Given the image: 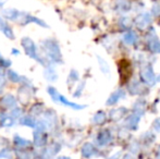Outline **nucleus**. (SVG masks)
I'll return each mask as SVG.
<instances>
[{
  "mask_svg": "<svg viewBox=\"0 0 160 159\" xmlns=\"http://www.w3.org/2000/svg\"><path fill=\"white\" fill-rule=\"evenodd\" d=\"M141 80L148 85H154L156 83V75L152 66H145L141 71Z\"/></svg>",
  "mask_w": 160,
  "mask_h": 159,
  "instance_id": "nucleus-5",
  "label": "nucleus"
},
{
  "mask_svg": "<svg viewBox=\"0 0 160 159\" xmlns=\"http://www.w3.org/2000/svg\"><path fill=\"white\" fill-rule=\"evenodd\" d=\"M0 157H6V158H11L12 157V153H11L10 149L4 148L0 152Z\"/></svg>",
  "mask_w": 160,
  "mask_h": 159,
  "instance_id": "nucleus-31",
  "label": "nucleus"
},
{
  "mask_svg": "<svg viewBox=\"0 0 160 159\" xmlns=\"http://www.w3.org/2000/svg\"><path fill=\"white\" fill-rule=\"evenodd\" d=\"M152 13H154V15H156V17L160 15V4L159 3L155 4V6L152 7Z\"/></svg>",
  "mask_w": 160,
  "mask_h": 159,
  "instance_id": "nucleus-32",
  "label": "nucleus"
},
{
  "mask_svg": "<svg viewBox=\"0 0 160 159\" xmlns=\"http://www.w3.org/2000/svg\"><path fill=\"white\" fill-rule=\"evenodd\" d=\"M98 59V62H99V67H100V70L102 71L105 74H109V67H108L107 62L105 61V60L102 59V58L98 57L97 58Z\"/></svg>",
  "mask_w": 160,
  "mask_h": 159,
  "instance_id": "nucleus-26",
  "label": "nucleus"
},
{
  "mask_svg": "<svg viewBox=\"0 0 160 159\" xmlns=\"http://www.w3.org/2000/svg\"><path fill=\"white\" fill-rule=\"evenodd\" d=\"M137 40H138V36H137L136 33L133 32V31H128V32H127L124 35H123V42L128 45L136 44Z\"/></svg>",
  "mask_w": 160,
  "mask_h": 159,
  "instance_id": "nucleus-19",
  "label": "nucleus"
},
{
  "mask_svg": "<svg viewBox=\"0 0 160 159\" xmlns=\"http://www.w3.org/2000/svg\"><path fill=\"white\" fill-rule=\"evenodd\" d=\"M158 81H159V82H160V75H159V77H158Z\"/></svg>",
  "mask_w": 160,
  "mask_h": 159,
  "instance_id": "nucleus-42",
  "label": "nucleus"
},
{
  "mask_svg": "<svg viewBox=\"0 0 160 159\" xmlns=\"http://www.w3.org/2000/svg\"><path fill=\"white\" fill-rule=\"evenodd\" d=\"M3 59H4V58L2 57V56H1V53H0V61H1V60H3Z\"/></svg>",
  "mask_w": 160,
  "mask_h": 159,
  "instance_id": "nucleus-40",
  "label": "nucleus"
},
{
  "mask_svg": "<svg viewBox=\"0 0 160 159\" xmlns=\"http://www.w3.org/2000/svg\"><path fill=\"white\" fill-rule=\"evenodd\" d=\"M84 86H85V83L83 82L82 84H80V86L78 87V91L75 92V93H74V96H75V97H78V96H80L81 94H82V92H83V88H84Z\"/></svg>",
  "mask_w": 160,
  "mask_h": 159,
  "instance_id": "nucleus-33",
  "label": "nucleus"
},
{
  "mask_svg": "<svg viewBox=\"0 0 160 159\" xmlns=\"http://www.w3.org/2000/svg\"><path fill=\"white\" fill-rule=\"evenodd\" d=\"M155 129H156V131H158V132H160V121L159 120H157L156 122H155Z\"/></svg>",
  "mask_w": 160,
  "mask_h": 159,
  "instance_id": "nucleus-36",
  "label": "nucleus"
},
{
  "mask_svg": "<svg viewBox=\"0 0 160 159\" xmlns=\"http://www.w3.org/2000/svg\"><path fill=\"white\" fill-rule=\"evenodd\" d=\"M14 124V118L11 116H7L3 113H0V125L3 127H11Z\"/></svg>",
  "mask_w": 160,
  "mask_h": 159,
  "instance_id": "nucleus-21",
  "label": "nucleus"
},
{
  "mask_svg": "<svg viewBox=\"0 0 160 159\" xmlns=\"http://www.w3.org/2000/svg\"><path fill=\"white\" fill-rule=\"evenodd\" d=\"M44 119L45 121L47 122V125H48V129L49 130H52L53 127L57 125L58 123V118H57V115L53 110H50V109H47L44 113Z\"/></svg>",
  "mask_w": 160,
  "mask_h": 159,
  "instance_id": "nucleus-6",
  "label": "nucleus"
},
{
  "mask_svg": "<svg viewBox=\"0 0 160 159\" xmlns=\"http://www.w3.org/2000/svg\"><path fill=\"white\" fill-rule=\"evenodd\" d=\"M4 85H6V81H4L3 77H0V93L2 92V88L4 87Z\"/></svg>",
  "mask_w": 160,
  "mask_h": 159,
  "instance_id": "nucleus-34",
  "label": "nucleus"
},
{
  "mask_svg": "<svg viewBox=\"0 0 160 159\" xmlns=\"http://www.w3.org/2000/svg\"><path fill=\"white\" fill-rule=\"evenodd\" d=\"M47 93H48V95L50 96V98L55 102H60V104L64 105V106L69 107V108L74 109V110H82V109H84L85 107H86L85 105H78V104H75V102H70V100H68L63 95H61V94L52 86L47 87Z\"/></svg>",
  "mask_w": 160,
  "mask_h": 159,
  "instance_id": "nucleus-2",
  "label": "nucleus"
},
{
  "mask_svg": "<svg viewBox=\"0 0 160 159\" xmlns=\"http://www.w3.org/2000/svg\"><path fill=\"white\" fill-rule=\"evenodd\" d=\"M60 148H61V146L58 143H52L48 148L44 151V156L45 157H52L60 151Z\"/></svg>",
  "mask_w": 160,
  "mask_h": 159,
  "instance_id": "nucleus-20",
  "label": "nucleus"
},
{
  "mask_svg": "<svg viewBox=\"0 0 160 159\" xmlns=\"http://www.w3.org/2000/svg\"><path fill=\"white\" fill-rule=\"evenodd\" d=\"M122 23H123V25H124V27H128L131 24V21L128 19H122Z\"/></svg>",
  "mask_w": 160,
  "mask_h": 159,
  "instance_id": "nucleus-35",
  "label": "nucleus"
},
{
  "mask_svg": "<svg viewBox=\"0 0 160 159\" xmlns=\"http://www.w3.org/2000/svg\"><path fill=\"white\" fill-rule=\"evenodd\" d=\"M42 105H35V106L32 108V113H33V116H37V115H40L42 113Z\"/></svg>",
  "mask_w": 160,
  "mask_h": 159,
  "instance_id": "nucleus-30",
  "label": "nucleus"
},
{
  "mask_svg": "<svg viewBox=\"0 0 160 159\" xmlns=\"http://www.w3.org/2000/svg\"><path fill=\"white\" fill-rule=\"evenodd\" d=\"M158 155H160V146H159V148H158Z\"/></svg>",
  "mask_w": 160,
  "mask_h": 159,
  "instance_id": "nucleus-41",
  "label": "nucleus"
},
{
  "mask_svg": "<svg viewBox=\"0 0 160 159\" xmlns=\"http://www.w3.org/2000/svg\"><path fill=\"white\" fill-rule=\"evenodd\" d=\"M4 72H3V66L0 63V77H3Z\"/></svg>",
  "mask_w": 160,
  "mask_h": 159,
  "instance_id": "nucleus-37",
  "label": "nucleus"
},
{
  "mask_svg": "<svg viewBox=\"0 0 160 159\" xmlns=\"http://www.w3.org/2000/svg\"><path fill=\"white\" fill-rule=\"evenodd\" d=\"M33 143L37 147H44L47 144V135L45 133V131L36 130L33 134Z\"/></svg>",
  "mask_w": 160,
  "mask_h": 159,
  "instance_id": "nucleus-7",
  "label": "nucleus"
},
{
  "mask_svg": "<svg viewBox=\"0 0 160 159\" xmlns=\"http://www.w3.org/2000/svg\"><path fill=\"white\" fill-rule=\"evenodd\" d=\"M20 124L24 125V127H32V129H36L37 120H36L33 116H22V117L20 118Z\"/></svg>",
  "mask_w": 160,
  "mask_h": 159,
  "instance_id": "nucleus-16",
  "label": "nucleus"
},
{
  "mask_svg": "<svg viewBox=\"0 0 160 159\" xmlns=\"http://www.w3.org/2000/svg\"><path fill=\"white\" fill-rule=\"evenodd\" d=\"M96 140H97V143H98L99 146H106V145H108L110 142H111V140H112L111 133H110L109 131H107V130L101 131L98 133Z\"/></svg>",
  "mask_w": 160,
  "mask_h": 159,
  "instance_id": "nucleus-10",
  "label": "nucleus"
},
{
  "mask_svg": "<svg viewBox=\"0 0 160 159\" xmlns=\"http://www.w3.org/2000/svg\"><path fill=\"white\" fill-rule=\"evenodd\" d=\"M0 32L9 39H14V33L8 23L2 17H0Z\"/></svg>",
  "mask_w": 160,
  "mask_h": 159,
  "instance_id": "nucleus-11",
  "label": "nucleus"
},
{
  "mask_svg": "<svg viewBox=\"0 0 160 159\" xmlns=\"http://www.w3.org/2000/svg\"><path fill=\"white\" fill-rule=\"evenodd\" d=\"M76 81H78V71L72 70L69 74V77H68V83L71 84V83H75Z\"/></svg>",
  "mask_w": 160,
  "mask_h": 159,
  "instance_id": "nucleus-28",
  "label": "nucleus"
},
{
  "mask_svg": "<svg viewBox=\"0 0 160 159\" xmlns=\"http://www.w3.org/2000/svg\"><path fill=\"white\" fill-rule=\"evenodd\" d=\"M6 2H7V0H0V8H1V7L3 6Z\"/></svg>",
  "mask_w": 160,
  "mask_h": 159,
  "instance_id": "nucleus-39",
  "label": "nucleus"
},
{
  "mask_svg": "<svg viewBox=\"0 0 160 159\" xmlns=\"http://www.w3.org/2000/svg\"><path fill=\"white\" fill-rule=\"evenodd\" d=\"M13 141H14V145H17L18 147H21V148H26V147H30L32 145V142H30L26 138H23L18 134L13 136Z\"/></svg>",
  "mask_w": 160,
  "mask_h": 159,
  "instance_id": "nucleus-18",
  "label": "nucleus"
},
{
  "mask_svg": "<svg viewBox=\"0 0 160 159\" xmlns=\"http://www.w3.org/2000/svg\"><path fill=\"white\" fill-rule=\"evenodd\" d=\"M7 75H8V79L13 83H19V82H21V80H22L21 75H19L15 71H12V70H9L8 72H7Z\"/></svg>",
  "mask_w": 160,
  "mask_h": 159,
  "instance_id": "nucleus-24",
  "label": "nucleus"
},
{
  "mask_svg": "<svg viewBox=\"0 0 160 159\" xmlns=\"http://www.w3.org/2000/svg\"><path fill=\"white\" fill-rule=\"evenodd\" d=\"M148 48L154 53L160 52V40L156 36L154 30H152V35H150L149 38H148Z\"/></svg>",
  "mask_w": 160,
  "mask_h": 159,
  "instance_id": "nucleus-9",
  "label": "nucleus"
},
{
  "mask_svg": "<svg viewBox=\"0 0 160 159\" xmlns=\"http://www.w3.org/2000/svg\"><path fill=\"white\" fill-rule=\"evenodd\" d=\"M125 113H127V109L125 108H117V109H113V110L110 112V118H111L112 120L118 121V120L122 119L125 116Z\"/></svg>",
  "mask_w": 160,
  "mask_h": 159,
  "instance_id": "nucleus-22",
  "label": "nucleus"
},
{
  "mask_svg": "<svg viewBox=\"0 0 160 159\" xmlns=\"http://www.w3.org/2000/svg\"><path fill=\"white\" fill-rule=\"evenodd\" d=\"M1 104L3 107H6V108H14V107H17V98L14 97L13 95H11V94H7L6 96H4L3 98H2L1 100Z\"/></svg>",
  "mask_w": 160,
  "mask_h": 159,
  "instance_id": "nucleus-14",
  "label": "nucleus"
},
{
  "mask_svg": "<svg viewBox=\"0 0 160 159\" xmlns=\"http://www.w3.org/2000/svg\"><path fill=\"white\" fill-rule=\"evenodd\" d=\"M42 49L46 57L55 63H62V55L58 42L53 39H45L42 42Z\"/></svg>",
  "mask_w": 160,
  "mask_h": 159,
  "instance_id": "nucleus-1",
  "label": "nucleus"
},
{
  "mask_svg": "<svg viewBox=\"0 0 160 159\" xmlns=\"http://www.w3.org/2000/svg\"><path fill=\"white\" fill-rule=\"evenodd\" d=\"M82 156L83 157H92L93 155H95L96 153V148L94 147L93 144H91V143H85L84 145H83L82 147Z\"/></svg>",
  "mask_w": 160,
  "mask_h": 159,
  "instance_id": "nucleus-17",
  "label": "nucleus"
},
{
  "mask_svg": "<svg viewBox=\"0 0 160 159\" xmlns=\"http://www.w3.org/2000/svg\"><path fill=\"white\" fill-rule=\"evenodd\" d=\"M44 77L49 82H56L58 80V73L53 67L48 66L44 71Z\"/></svg>",
  "mask_w": 160,
  "mask_h": 159,
  "instance_id": "nucleus-15",
  "label": "nucleus"
},
{
  "mask_svg": "<svg viewBox=\"0 0 160 159\" xmlns=\"http://www.w3.org/2000/svg\"><path fill=\"white\" fill-rule=\"evenodd\" d=\"M150 21H152L150 20V14H148V13H142V14H139L135 19V25L138 28H141V30H144V28H146L149 25Z\"/></svg>",
  "mask_w": 160,
  "mask_h": 159,
  "instance_id": "nucleus-8",
  "label": "nucleus"
},
{
  "mask_svg": "<svg viewBox=\"0 0 160 159\" xmlns=\"http://www.w3.org/2000/svg\"><path fill=\"white\" fill-rule=\"evenodd\" d=\"M22 116H23V111H22L21 108H19V107H14V108H12V111H11V117L14 118V119H19V118H21Z\"/></svg>",
  "mask_w": 160,
  "mask_h": 159,
  "instance_id": "nucleus-27",
  "label": "nucleus"
},
{
  "mask_svg": "<svg viewBox=\"0 0 160 159\" xmlns=\"http://www.w3.org/2000/svg\"><path fill=\"white\" fill-rule=\"evenodd\" d=\"M21 42H22V47H23L24 51H25V53L28 56V57L32 58L34 60H36L38 63L42 64V66L46 64L45 60L38 55L37 47H36L35 42H33V39H31L30 37H23L21 40Z\"/></svg>",
  "mask_w": 160,
  "mask_h": 159,
  "instance_id": "nucleus-3",
  "label": "nucleus"
},
{
  "mask_svg": "<svg viewBox=\"0 0 160 159\" xmlns=\"http://www.w3.org/2000/svg\"><path fill=\"white\" fill-rule=\"evenodd\" d=\"M117 8L120 11H122V12H127V11L130 10L131 4L128 3L127 0H118V2H117Z\"/></svg>",
  "mask_w": 160,
  "mask_h": 159,
  "instance_id": "nucleus-25",
  "label": "nucleus"
},
{
  "mask_svg": "<svg viewBox=\"0 0 160 159\" xmlns=\"http://www.w3.org/2000/svg\"><path fill=\"white\" fill-rule=\"evenodd\" d=\"M142 117H143V115H141V113L138 112H133L132 116H130V117L128 118V121H127V125L128 127H130L131 130H135L137 129V127H138V123L139 121H141Z\"/></svg>",
  "mask_w": 160,
  "mask_h": 159,
  "instance_id": "nucleus-12",
  "label": "nucleus"
},
{
  "mask_svg": "<svg viewBox=\"0 0 160 159\" xmlns=\"http://www.w3.org/2000/svg\"><path fill=\"white\" fill-rule=\"evenodd\" d=\"M14 22L21 24V25H28V24H30V23H35V24H37V25L42 26V27L48 28V24L45 23L42 20L38 19V17H33V15L28 14V13H26V12L19 11V10H18V13H17V15H15Z\"/></svg>",
  "mask_w": 160,
  "mask_h": 159,
  "instance_id": "nucleus-4",
  "label": "nucleus"
},
{
  "mask_svg": "<svg viewBox=\"0 0 160 159\" xmlns=\"http://www.w3.org/2000/svg\"><path fill=\"white\" fill-rule=\"evenodd\" d=\"M124 97H125L124 91H123V89H118L117 92H114L113 94L110 95V97L108 98V100L106 102V104H107L108 106H112V105H116L119 100L122 99V98H124Z\"/></svg>",
  "mask_w": 160,
  "mask_h": 159,
  "instance_id": "nucleus-13",
  "label": "nucleus"
},
{
  "mask_svg": "<svg viewBox=\"0 0 160 159\" xmlns=\"http://www.w3.org/2000/svg\"><path fill=\"white\" fill-rule=\"evenodd\" d=\"M106 119H107V116H106V113L103 112V111H98V112L94 116L93 122L95 123V124H102V123L106 121Z\"/></svg>",
  "mask_w": 160,
  "mask_h": 159,
  "instance_id": "nucleus-23",
  "label": "nucleus"
},
{
  "mask_svg": "<svg viewBox=\"0 0 160 159\" xmlns=\"http://www.w3.org/2000/svg\"><path fill=\"white\" fill-rule=\"evenodd\" d=\"M128 89H130L131 94H134L135 95V94L139 93V84L136 82H133L132 84L128 86Z\"/></svg>",
  "mask_w": 160,
  "mask_h": 159,
  "instance_id": "nucleus-29",
  "label": "nucleus"
},
{
  "mask_svg": "<svg viewBox=\"0 0 160 159\" xmlns=\"http://www.w3.org/2000/svg\"><path fill=\"white\" fill-rule=\"evenodd\" d=\"M12 53H13L14 56H18L20 52H19V50H18V49H12Z\"/></svg>",
  "mask_w": 160,
  "mask_h": 159,
  "instance_id": "nucleus-38",
  "label": "nucleus"
}]
</instances>
